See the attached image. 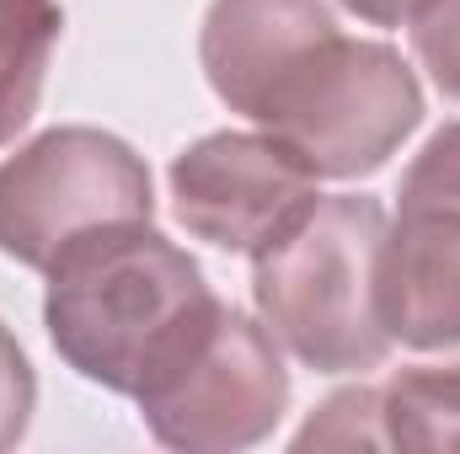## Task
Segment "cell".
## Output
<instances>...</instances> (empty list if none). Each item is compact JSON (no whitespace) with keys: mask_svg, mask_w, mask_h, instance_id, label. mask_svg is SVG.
Instances as JSON below:
<instances>
[{"mask_svg":"<svg viewBox=\"0 0 460 454\" xmlns=\"http://www.w3.org/2000/svg\"><path fill=\"white\" fill-rule=\"evenodd\" d=\"M412 54L429 70V81L460 102V0H434L412 22Z\"/></svg>","mask_w":460,"mask_h":454,"instance_id":"cell-12","label":"cell"},{"mask_svg":"<svg viewBox=\"0 0 460 454\" xmlns=\"http://www.w3.org/2000/svg\"><path fill=\"white\" fill-rule=\"evenodd\" d=\"M385 450L460 454V363H418L380 390Z\"/></svg>","mask_w":460,"mask_h":454,"instance_id":"cell-10","label":"cell"},{"mask_svg":"<svg viewBox=\"0 0 460 454\" xmlns=\"http://www.w3.org/2000/svg\"><path fill=\"white\" fill-rule=\"evenodd\" d=\"M215 300L204 267L150 225L70 240L49 262L43 327L54 353L92 385L134 396L145 369Z\"/></svg>","mask_w":460,"mask_h":454,"instance_id":"cell-1","label":"cell"},{"mask_svg":"<svg viewBox=\"0 0 460 454\" xmlns=\"http://www.w3.org/2000/svg\"><path fill=\"white\" fill-rule=\"evenodd\" d=\"M134 406L155 444L182 454H235L273 439L289 412L279 337L220 294L145 369Z\"/></svg>","mask_w":460,"mask_h":454,"instance_id":"cell-4","label":"cell"},{"mask_svg":"<svg viewBox=\"0 0 460 454\" xmlns=\"http://www.w3.org/2000/svg\"><path fill=\"white\" fill-rule=\"evenodd\" d=\"M155 188L145 155L108 128L65 123L0 161V257L49 273V262L113 225H150Z\"/></svg>","mask_w":460,"mask_h":454,"instance_id":"cell-5","label":"cell"},{"mask_svg":"<svg viewBox=\"0 0 460 454\" xmlns=\"http://www.w3.org/2000/svg\"><path fill=\"white\" fill-rule=\"evenodd\" d=\"M59 32V0H0V144H11L38 113Z\"/></svg>","mask_w":460,"mask_h":454,"instance_id":"cell-9","label":"cell"},{"mask_svg":"<svg viewBox=\"0 0 460 454\" xmlns=\"http://www.w3.org/2000/svg\"><path fill=\"white\" fill-rule=\"evenodd\" d=\"M343 11H353L358 22H369V27H412L434 0H338Z\"/></svg>","mask_w":460,"mask_h":454,"instance_id":"cell-14","label":"cell"},{"mask_svg":"<svg viewBox=\"0 0 460 454\" xmlns=\"http://www.w3.org/2000/svg\"><path fill=\"white\" fill-rule=\"evenodd\" d=\"M316 171L273 134L220 128L172 161V204L193 240L257 257L316 204Z\"/></svg>","mask_w":460,"mask_h":454,"instance_id":"cell-7","label":"cell"},{"mask_svg":"<svg viewBox=\"0 0 460 454\" xmlns=\"http://www.w3.org/2000/svg\"><path fill=\"white\" fill-rule=\"evenodd\" d=\"M327 32H338L327 0H209L199 65L230 113L252 118L268 86Z\"/></svg>","mask_w":460,"mask_h":454,"instance_id":"cell-8","label":"cell"},{"mask_svg":"<svg viewBox=\"0 0 460 454\" xmlns=\"http://www.w3.org/2000/svg\"><path fill=\"white\" fill-rule=\"evenodd\" d=\"M252 123L289 144L316 177H375L423 123L418 70L375 38L327 32L257 102Z\"/></svg>","mask_w":460,"mask_h":454,"instance_id":"cell-3","label":"cell"},{"mask_svg":"<svg viewBox=\"0 0 460 454\" xmlns=\"http://www.w3.org/2000/svg\"><path fill=\"white\" fill-rule=\"evenodd\" d=\"M385 209L364 193L316 198L252 257V300L273 337L316 374H364L391 358L380 316Z\"/></svg>","mask_w":460,"mask_h":454,"instance_id":"cell-2","label":"cell"},{"mask_svg":"<svg viewBox=\"0 0 460 454\" xmlns=\"http://www.w3.org/2000/svg\"><path fill=\"white\" fill-rule=\"evenodd\" d=\"M32 406H38V374L22 342L11 337V327L0 321V450H16L27 439Z\"/></svg>","mask_w":460,"mask_h":454,"instance_id":"cell-13","label":"cell"},{"mask_svg":"<svg viewBox=\"0 0 460 454\" xmlns=\"http://www.w3.org/2000/svg\"><path fill=\"white\" fill-rule=\"evenodd\" d=\"M380 316L402 347H460V123L434 128L402 171L380 246Z\"/></svg>","mask_w":460,"mask_h":454,"instance_id":"cell-6","label":"cell"},{"mask_svg":"<svg viewBox=\"0 0 460 454\" xmlns=\"http://www.w3.org/2000/svg\"><path fill=\"white\" fill-rule=\"evenodd\" d=\"M295 450H385L380 390L353 385L316 406V417L295 433Z\"/></svg>","mask_w":460,"mask_h":454,"instance_id":"cell-11","label":"cell"}]
</instances>
